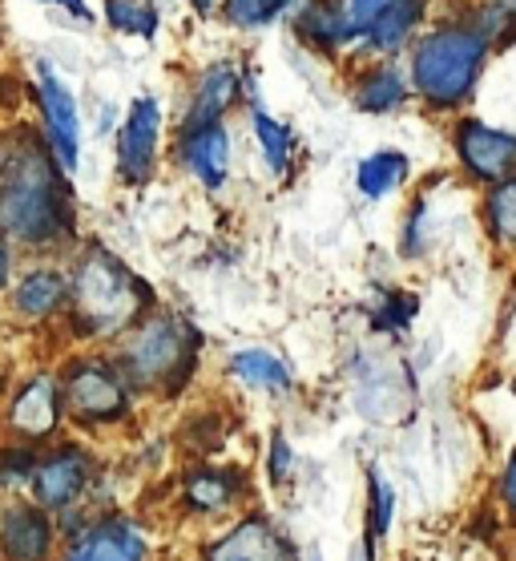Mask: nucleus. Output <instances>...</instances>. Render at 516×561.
Segmentation results:
<instances>
[{
	"instance_id": "f257e3e1",
	"label": "nucleus",
	"mask_w": 516,
	"mask_h": 561,
	"mask_svg": "<svg viewBox=\"0 0 516 561\" xmlns=\"http://www.w3.org/2000/svg\"><path fill=\"white\" fill-rule=\"evenodd\" d=\"M77 210L69 170L41 129H21L0 167V239L21 247H57L73 239Z\"/></svg>"
},
{
	"instance_id": "f03ea898",
	"label": "nucleus",
	"mask_w": 516,
	"mask_h": 561,
	"mask_svg": "<svg viewBox=\"0 0 516 561\" xmlns=\"http://www.w3.org/2000/svg\"><path fill=\"white\" fill-rule=\"evenodd\" d=\"M504 33L508 28H504L501 13L489 9L484 0L468 13L444 16L424 28L408 49V77H412L420 102L440 114L460 110L477 93L492 49Z\"/></svg>"
},
{
	"instance_id": "7ed1b4c3",
	"label": "nucleus",
	"mask_w": 516,
	"mask_h": 561,
	"mask_svg": "<svg viewBox=\"0 0 516 561\" xmlns=\"http://www.w3.org/2000/svg\"><path fill=\"white\" fill-rule=\"evenodd\" d=\"M69 307H73V328L85 340H122L134 323L150 316L153 291L114 251L89 243L69 279Z\"/></svg>"
},
{
	"instance_id": "20e7f679",
	"label": "nucleus",
	"mask_w": 516,
	"mask_h": 561,
	"mask_svg": "<svg viewBox=\"0 0 516 561\" xmlns=\"http://www.w3.org/2000/svg\"><path fill=\"white\" fill-rule=\"evenodd\" d=\"M198 347L202 335L190 319H182L177 311H150L122 335L114 359L138 392H146V388L177 392L198 364Z\"/></svg>"
},
{
	"instance_id": "39448f33",
	"label": "nucleus",
	"mask_w": 516,
	"mask_h": 561,
	"mask_svg": "<svg viewBox=\"0 0 516 561\" xmlns=\"http://www.w3.org/2000/svg\"><path fill=\"white\" fill-rule=\"evenodd\" d=\"M65 409L81 424H114L129 412L134 383L126 371L117 368V359H77L73 368L61 376Z\"/></svg>"
},
{
	"instance_id": "423d86ee",
	"label": "nucleus",
	"mask_w": 516,
	"mask_h": 561,
	"mask_svg": "<svg viewBox=\"0 0 516 561\" xmlns=\"http://www.w3.org/2000/svg\"><path fill=\"white\" fill-rule=\"evenodd\" d=\"M33 93H37L41 110V134L53 146V153L61 158V167L73 174L81 167V110H77L73 90L65 85V77L57 73V65L49 57L33 61Z\"/></svg>"
},
{
	"instance_id": "0eeeda50",
	"label": "nucleus",
	"mask_w": 516,
	"mask_h": 561,
	"mask_svg": "<svg viewBox=\"0 0 516 561\" xmlns=\"http://www.w3.org/2000/svg\"><path fill=\"white\" fill-rule=\"evenodd\" d=\"M452 146L456 162L472 182L496 186V182L516 179V129L492 126L480 117H460Z\"/></svg>"
},
{
	"instance_id": "6e6552de",
	"label": "nucleus",
	"mask_w": 516,
	"mask_h": 561,
	"mask_svg": "<svg viewBox=\"0 0 516 561\" xmlns=\"http://www.w3.org/2000/svg\"><path fill=\"white\" fill-rule=\"evenodd\" d=\"M158 150H162V102L153 93L134 98L117 126V179L126 186H146L158 170Z\"/></svg>"
},
{
	"instance_id": "1a4fd4ad",
	"label": "nucleus",
	"mask_w": 516,
	"mask_h": 561,
	"mask_svg": "<svg viewBox=\"0 0 516 561\" xmlns=\"http://www.w3.org/2000/svg\"><path fill=\"white\" fill-rule=\"evenodd\" d=\"M239 102L259 105V93H254L251 73L230 61H215L206 65L190 90L186 114H182V126H206V122H227V114Z\"/></svg>"
},
{
	"instance_id": "9d476101",
	"label": "nucleus",
	"mask_w": 516,
	"mask_h": 561,
	"mask_svg": "<svg viewBox=\"0 0 516 561\" xmlns=\"http://www.w3.org/2000/svg\"><path fill=\"white\" fill-rule=\"evenodd\" d=\"M177 162L190 179H198L206 191H222L230 179V129L227 122L206 126H177Z\"/></svg>"
},
{
	"instance_id": "9b49d317",
	"label": "nucleus",
	"mask_w": 516,
	"mask_h": 561,
	"mask_svg": "<svg viewBox=\"0 0 516 561\" xmlns=\"http://www.w3.org/2000/svg\"><path fill=\"white\" fill-rule=\"evenodd\" d=\"M65 412V388L57 376L49 371H37L33 380L21 383V392L13 396L9 404V428L25 440H45V436L57 433Z\"/></svg>"
},
{
	"instance_id": "f8f14e48",
	"label": "nucleus",
	"mask_w": 516,
	"mask_h": 561,
	"mask_svg": "<svg viewBox=\"0 0 516 561\" xmlns=\"http://www.w3.org/2000/svg\"><path fill=\"white\" fill-rule=\"evenodd\" d=\"M89 472H93V465H89L85 448L65 445L49 460H41L28 485H33V497H37L41 510H65L85 493Z\"/></svg>"
},
{
	"instance_id": "ddd939ff",
	"label": "nucleus",
	"mask_w": 516,
	"mask_h": 561,
	"mask_svg": "<svg viewBox=\"0 0 516 561\" xmlns=\"http://www.w3.org/2000/svg\"><path fill=\"white\" fill-rule=\"evenodd\" d=\"M428 9H432V0H400V4H391L388 13L379 16L376 25L359 37V45H364L371 57H379V61L400 57V53L412 49V41L424 33Z\"/></svg>"
},
{
	"instance_id": "4468645a",
	"label": "nucleus",
	"mask_w": 516,
	"mask_h": 561,
	"mask_svg": "<svg viewBox=\"0 0 516 561\" xmlns=\"http://www.w3.org/2000/svg\"><path fill=\"white\" fill-rule=\"evenodd\" d=\"M416 98V90H412V77L403 73L395 61H376L367 65V69H359V77H355L352 85V102L359 114H395L400 105H408Z\"/></svg>"
},
{
	"instance_id": "2eb2a0df",
	"label": "nucleus",
	"mask_w": 516,
	"mask_h": 561,
	"mask_svg": "<svg viewBox=\"0 0 516 561\" xmlns=\"http://www.w3.org/2000/svg\"><path fill=\"white\" fill-rule=\"evenodd\" d=\"M0 549L9 561H45L53 549V522L41 505H13L0 522Z\"/></svg>"
},
{
	"instance_id": "dca6fc26",
	"label": "nucleus",
	"mask_w": 516,
	"mask_h": 561,
	"mask_svg": "<svg viewBox=\"0 0 516 561\" xmlns=\"http://www.w3.org/2000/svg\"><path fill=\"white\" fill-rule=\"evenodd\" d=\"M65 561H146V537L129 522H101L77 537Z\"/></svg>"
},
{
	"instance_id": "f3484780",
	"label": "nucleus",
	"mask_w": 516,
	"mask_h": 561,
	"mask_svg": "<svg viewBox=\"0 0 516 561\" xmlns=\"http://www.w3.org/2000/svg\"><path fill=\"white\" fill-rule=\"evenodd\" d=\"M9 307H13V316L33 319V323L57 316L61 307H69V279L53 267H33L28 275L16 279L13 295H9Z\"/></svg>"
},
{
	"instance_id": "a211bd4d",
	"label": "nucleus",
	"mask_w": 516,
	"mask_h": 561,
	"mask_svg": "<svg viewBox=\"0 0 516 561\" xmlns=\"http://www.w3.org/2000/svg\"><path fill=\"white\" fill-rule=\"evenodd\" d=\"M206 561H290V553H287V546L278 541V534L271 525L251 517V522H242L239 529H230V534L210 549Z\"/></svg>"
},
{
	"instance_id": "6ab92c4d",
	"label": "nucleus",
	"mask_w": 516,
	"mask_h": 561,
	"mask_svg": "<svg viewBox=\"0 0 516 561\" xmlns=\"http://www.w3.org/2000/svg\"><path fill=\"white\" fill-rule=\"evenodd\" d=\"M295 33L299 41H307L319 53H343L347 45H355L352 28L343 21L340 0H311L299 16H295Z\"/></svg>"
},
{
	"instance_id": "aec40b11",
	"label": "nucleus",
	"mask_w": 516,
	"mask_h": 561,
	"mask_svg": "<svg viewBox=\"0 0 516 561\" xmlns=\"http://www.w3.org/2000/svg\"><path fill=\"white\" fill-rule=\"evenodd\" d=\"M412 174V158L403 150H376L367 153L359 170H355V186L364 194L367 203H379V198H388L395 186H403Z\"/></svg>"
},
{
	"instance_id": "412c9836",
	"label": "nucleus",
	"mask_w": 516,
	"mask_h": 561,
	"mask_svg": "<svg viewBox=\"0 0 516 561\" xmlns=\"http://www.w3.org/2000/svg\"><path fill=\"white\" fill-rule=\"evenodd\" d=\"M311 0H222V21L239 33H263L271 25L295 21Z\"/></svg>"
},
{
	"instance_id": "4be33fe9",
	"label": "nucleus",
	"mask_w": 516,
	"mask_h": 561,
	"mask_svg": "<svg viewBox=\"0 0 516 561\" xmlns=\"http://www.w3.org/2000/svg\"><path fill=\"white\" fill-rule=\"evenodd\" d=\"M251 129L254 141H259V153H263L266 170L275 179H287L290 162H295V134H290L287 122H278L275 114H266L263 105H251Z\"/></svg>"
},
{
	"instance_id": "5701e85b",
	"label": "nucleus",
	"mask_w": 516,
	"mask_h": 561,
	"mask_svg": "<svg viewBox=\"0 0 516 561\" xmlns=\"http://www.w3.org/2000/svg\"><path fill=\"white\" fill-rule=\"evenodd\" d=\"M230 371H234L246 388H263V392H290V383H295V376H290V368L283 364V356L266 352V347H242V352H234Z\"/></svg>"
},
{
	"instance_id": "b1692460",
	"label": "nucleus",
	"mask_w": 516,
	"mask_h": 561,
	"mask_svg": "<svg viewBox=\"0 0 516 561\" xmlns=\"http://www.w3.org/2000/svg\"><path fill=\"white\" fill-rule=\"evenodd\" d=\"M242 489V477L239 472H227V469H198L190 472L186 481V501L194 510H227L230 501L239 497Z\"/></svg>"
},
{
	"instance_id": "393cba45",
	"label": "nucleus",
	"mask_w": 516,
	"mask_h": 561,
	"mask_svg": "<svg viewBox=\"0 0 516 561\" xmlns=\"http://www.w3.org/2000/svg\"><path fill=\"white\" fill-rule=\"evenodd\" d=\"M101 9H105V25L114 33H126V37L153 41L162 28V13L153 0H105Z\"/></svg>"
},
{
	"instance_id": "a878e982",
	"label": "nucleus",
	"mask_w": 516,
	"mask_h": 561,
	"mask_svg": "<svg viewBox=\"0 0 516 561\" xmlns=\"http://www.w3.org/2000/svg\"><path fill=\"white\" fill-rule=\"evenodd\" d=\"M484 227L492 230V239L516 251V179L496 182L484 194Z\"/></svg>"
},
{
	"instance_id": "bb28decb",
	"label": "nucleus",
	"mask_w": 516,
	"mask_h": 561,
	"mask_svg": "<svg viewBox=\"0 0 516 561\" xmlns=\"http://www.w3.org/2000/svg\"><path fill=\"white\" fill-rule=\"evenodd\" d=\"M391 4H400V0H340L343 21H347V28H352L355 45H359V37H364L367 28L376 25L379 16L388 13Z\"/></svg>"
},
{
	"instance_id": "cd10ccee",
	"label": "nucleus",
	"mask_w": 516,
	"mask_h": 561,
	"mask_svg": "<svg viewBox=\"0 0 516 561\" xmlns=\"http://www.w3.org/2000/svg\"><path fill=\"white\" fill-rule=\"evenodd\" d=\"M412 316H416V299L412 295H388L383 307L371 316V323H376L379 332H400V328L412 323Z\"/></svg>"
},
{
	"instance_id": "c85d7f7f",
	"label": "nucleus",
	"mask_w": 516,
	"mask_h": 561,
	"mask_svg": "<svg viewBox=\"0 0 516 561\" xmlns=\"http://www.w3.org/2000/svg\"><path fill=\"white\" fill-rule=\"evenodd\" d=\"M33 453L28 448H4L0 453V489H13V485H28L33 481Z\"/></svg>"
},
{
	"instance_id": "c756f323",
	"label": "nucleus",
	"mask_w": 516,
	"mask_h": 561,
	"mask_svg": "<svg viewBox=\"0 0 516 561\" xmlns=\"http://www.w3.org/2000/svg\"><path fill=\"white\" fill-rule=\"evenodd\" d=\"M424 222H428V203L420 198L416 206H412V215H408V222H403V234H400V247H403V255H420L424 251Z\"/></svg>"
},
{
	"instance_id": "7c9ffc66",
	"label": "nucleus",
	"mask_w": 516,
	"mask_h": 561,
	"mask_svg": "<svg viewBox=\"0 0 516 561\" xmlns=\"http://www.w3.org/2000/svg\"><path fill=\"white\" fill-rule=\"evenodd\" d=\"M371 497H376V510H371V517H376V534H383L391 525V510H395V493H391V485L379 477V472H371Z\"/></svg>"
},
{
	"instance_id": "2f4dec72",
	"label": "nucleus",
	"mask_w": 516,
	"mask_h": 561,
	"mask_svg": "<svg viewBox=\"0 0 516 561\" xmlns=\"http://www.w3.org/2000/svg\"><path fill=\"white\" fill-rule=\"evenodd\" d=\"M287 472H290V445H287V436L278 433L275 440H271V477H275V481H287Z\"/></svg>"
},
{
	"instance_id": "473e14b6",
	"label": "nucleus",
	"mask_w": 516,
	"mask_h": 561,
	"mask_svg": "<svg viewBox=\"0 0 516 561\" xmlns=\"http://www.w3.org/2000/svg\"><path fill=\"white\" fill-rule=\"evenodd\" d=\"M501 497H504L508 517L516 522V453L508 457V465H504V472H501Z\"/></svg>"
},
{
	"instance_id": "72a5a7b5",
	"label": "nucleus",
	"mask_w": 516,
	"mask_h": 561,
	"mask_svg": "<svg viewBox=\"0 0 516 561\" xmlns=\"http://www.w3.org/2000/svg\"><path fill=\"white\" fill-rule=\"evenodd\" d=\"M37 4H57V9H65L73 21H81V25H93V9H89L85 0H37Z\"/></svg>"
},
{
	"instance_id": "f704fd0d",
	"label": "nucleus",
	"mask_w": 516,
	"mask_h": 561,
	"mask_svg": "<svg viewBox=\"0 0 516 561\" xmlns=\"http://www.w3.org/2000/svg\"><path fill=\"white\" fill-rule=\"evenodd\" d=\"M484 4L501 13V21H504V28H508V33H516V0H484Z\"/></svg>"
},
{
	"instance_id": "c9c22d12",
	"label": "nucleus",
	"mask_w": 516,
	"mask_h": 561,
	"mask_svg": "<svg viewBox=\"0 0 516 561\" xmlns=\"http://www.w3.org/2000/svg\"><path fill=\"white\" fill-rule=\"evenodd\" d=\"M9 275H13V251H9V243L0 239V291L9 287Z\"/></svg>"
},
{
	"instance_id": "e433bc0d",
	"label": "nucleus",
	"mask_w": 516,
	"mask_h": 561,
	"mask_svg": "<svg viewBox=\"0 0 516 561\" xmlns=\"http://www.w3.org/2000/svg\"><path fill=\"white\" fill-rule=\"evenodd\" d=\"M190 4H194V13H198V16L222 13V0H190Z\"/></svg>"
},
{
	"instance_id": "4c0bfd02",
	"label": "nucleus",
	"mask_w": 516,
	"mask_h": 561,
	"mask_svg": "<svg viewBox=\"0 0 516 561\" xmlns=\"http://www.w3.org/2000/svg\"><path fill=\"white\" fill-rule=\"evenodd\" d=\"M0 167H4V141H0Z\"/></svg>"
},
{
	"instance_id": "58836bf2",
	"label": "nucleus",
	"mask_w": 516,
	"mask_h": 561,
	"mask_svg": "<svg viewBox=\"0 0 516 561\" xmlns=\"http://www.w3.org/2000/svg\"><path fill=\"white\" fill-rule=\"evenodd\" d=\"M513 388H516V380H513Z\"/></svg>"
}]
</instances>
